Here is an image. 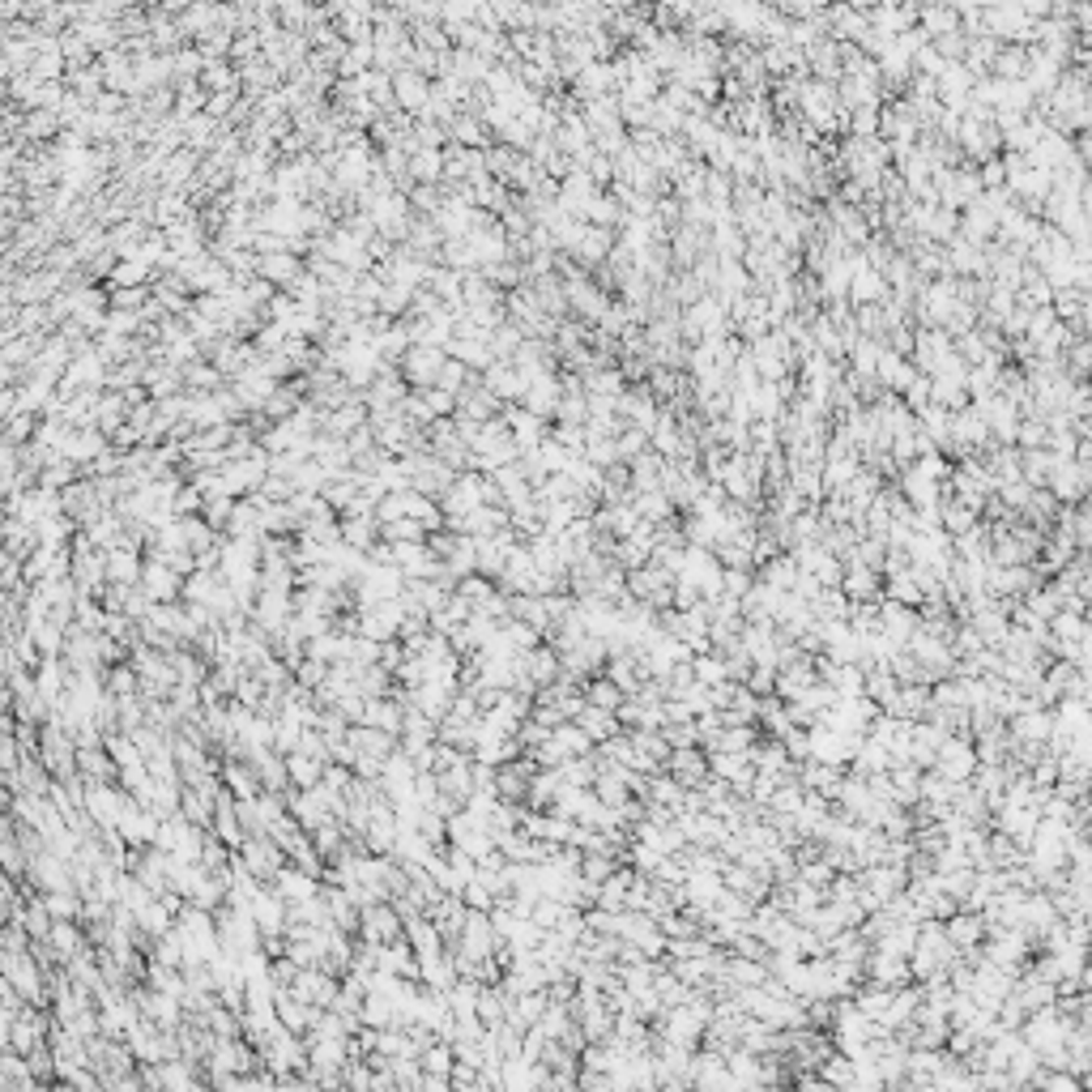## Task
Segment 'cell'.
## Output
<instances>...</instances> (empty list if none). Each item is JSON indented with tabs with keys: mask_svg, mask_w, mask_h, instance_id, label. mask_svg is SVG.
<instances>
[{
	"mask_svg": "<svg viewBox=\"0 0 1092 1092\" xmlns=\"http://www.w3.org/2000/svg\"><path fill=\"white\" fill-rule=\"evenodd\" d=\"M422 1072L449 1080V1076H453V1050H449V1045H432L427 1058H422Z\"/></svg>",
	"mask_w": 1092,
	"mask_h": 1092,
	"instance_id": "1",
	"label": "cell"
},
{
	"mask_svg": "<svg viewBox=\"0 0 1092 1092\" xmlns=\"http://www.w3.org/2000/svg\"><path fill=\"white\" fill-rule=\"evenodd\" d=\"M286 1092H321V1088H317V1084H291Z\"/></svg>",
	"mask_w": 1092,
	"mask_h": 1092,
	"instance_id": "2",
	"label": "cell"
},
{
	"mask_svg": "<svg viewBox=\"0 0 1092 1092\" xmlns=\"http://www.w3.org/2000/svg\"><path fill=\"white\" fill-rule=\"evenodd\" d=\"M52 1092H73V1088H64V1084H60V1088H52Z\"/></svg>",
	"mask_w": 1092,
	"mask_h": 1092,
	"instance_id": "3",
	"label": "cell"
}]
</instances>
